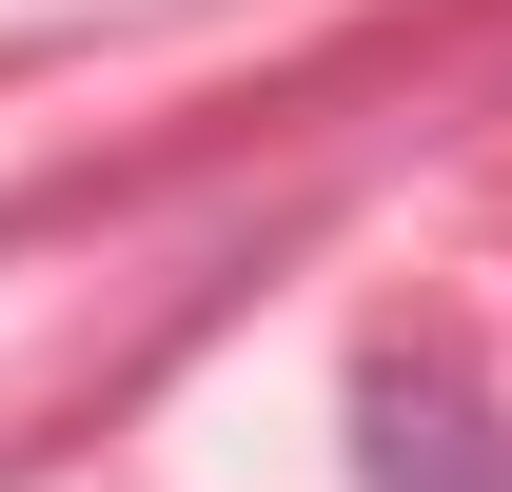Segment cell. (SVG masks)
<instances>
[{"label":"cell","mask_w":512,"mask_h":492,"mask_svg":"<svg viewBox=\"0 0 512 492\" xmlns=\"http://www.w3.org/2000/svg\"><path fill=\"white\" fill-rule=\"evenodd\" d=\"M375 492H512V473H493V433L453 414V394L394 374V394H375Z\"/></svg>","instance_id":"cell-1"}]
</instances>
